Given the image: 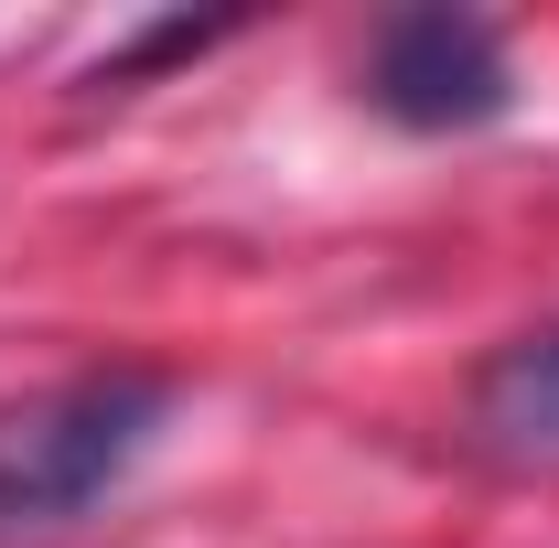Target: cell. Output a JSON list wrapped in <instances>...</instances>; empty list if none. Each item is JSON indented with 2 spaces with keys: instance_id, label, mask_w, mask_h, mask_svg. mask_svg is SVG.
I'll return each instance as SVG.
<instances>
[{
  "instance_id": "obj_1",
  "label": "cell",
  "mask_w": 559,
  "mask_h": 548,
  "mask_svg": "<svg viewBox=\"0 0 559 548\" xmlns=\"http://www.w3.org/2000/svg\"><path fill=\"white\" fill-rule=\"evenodd\" d=\"M173 419V377L162 366H86L66 388L0 409V538L11 527H66L97 495H119L130 463Z\"/></svg>"
},
{
  "instance_id": "obj_2",
  "label": "cell",
  "mask_w": 559,
  "mask_h": 548,
  "mask_svg": "<svg viewBox=\"0 0 559 548\" xmlns=\"http://www.w3.org/2000/svg\"><path fill=\"white\" fill-rule=\"evenodd\" d=\"M366 108L399 130H495L516 108V65L485 11H388L366 44Z\"/></svg>"
},
{
  "instance_id": "obj_3",
  "label": "cell",
  "mask_w": 559,
  "mask_h": 548,
  "mask_svg": "<svg viewBox=\"0 0 559 548\" xmlns=\"http://www.w3.org/2000/svg\"><path fill=\"white\" fill-rule=\"evenodd\" d=\"M474 430L495 452H516V463H559V323L516 334L474 377Z\"/></svg>"
},
{
  "instance_id": "obj_4",
  "label": "cell",
  "mask_w": 559,
  "mask_h": 548,
  "mask_svg": "<svg viewBox=\"0 0 559 548\" xmlns=\"http://www.w3.org/2000/svg\"><path fill=\"white\" fill-rule=\"evenodd\" d=\"M237 22H140L130 44H108L97 65H86V97H130L140 75H162V65H183V55H205V44H226Z\"/></svg>"
}]
</instances>
